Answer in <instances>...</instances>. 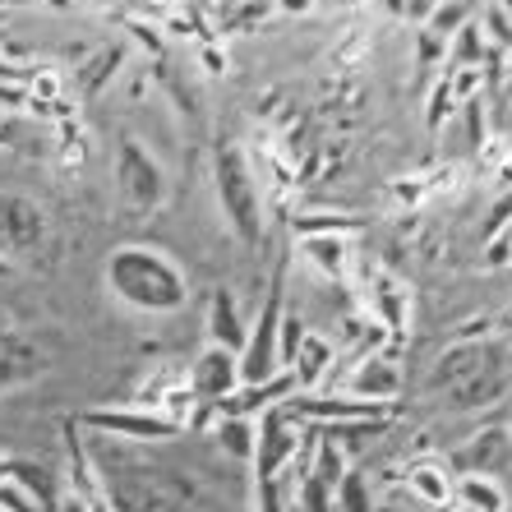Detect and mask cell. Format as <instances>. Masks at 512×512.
I'll return each mask as SVG.
<instances>
[{"label": "cell", "mask_w": 512, "mask_h": 512, "mask_svg": "<svg viewBox=\"0 0 512 512\" xmlns=\"http://www.w3.org/2000/svg\"><path fill=\"white\" fill-rule=\"evenodd\" d=\"M107 282L116 286V296L125 305H139V310L167 314L185 305V273L167 259L162 250H143V245H125V250L111 254L107 263Z\"/></svg>", "instance_id": "obj_1"}, {"label": "cell", "mask_w": 512, "mask_h": 512, "mask_svg": "<svg viewBox=\"0 0 512 512\" xmlns=\"http://www.w3.org/2000/svg\"><path fill=\"white\" fill-rule=\"evenodd\" d=\"M213 185H217V203L227 213L231 231L240 236V245H259L263 240V194L259 180H254V167L245 148L236 139H222L213 153Z\"/></svg>", "instance_id": "obj_2"}, {"label": "cell", "mask_w": 512, "mask_h": 512, "mask_svg": "<svg viewBox=\"0 0 512 512\" xmlns=\"http://www.w3.org/2000/svg\"><path fill=\"white\" fill-rule=\"evenodd\" d=\"M282 291H286V254H277V268L268 277V291H263L259 319L250 323V337L240 346V383H268L273 374H282V356H277V328H282Z\"/></svg>", "instance_id": "obj_3"}, {"label": "cell", "mask_w": 512, "mask_h": 512, "mask_svg": "<svg viewBox=\"0 0 512 512\" xmlns=\"http://www.w3.org/2000/svg\"><path fill=\"white\" fill-rule=\"evenodd\" d=\"M84 429H97V434H111L120 443H171L180 439V425H171L167 416L157 411H130V406H97V411H84L79 416Z\"/></svg>", "instance_id": "obj_4"}, {"label": "cell", "mask_w": 512, "mask_h": 512, "mask_svg": "<svg viewBox=\"0 0 512 512\" xmlns=\"http://www.w3.org/2000/svg\"><path fill=\"white\" fill-rule=\"evenodd\" d=\"M116 180H120V194H125L134 208H157V203H162V194H167V180H162L157 157L148 153V148H143L134 134H120Z\"/></svg>", "instance_id": "obj_5"}, {"label": "cell", "mask_w": 512, "mask_h": 512, "mask_svg": "<svg viewBox=\"0 0 512 512\" xmlns=\"http://www.w3.org/2000/svg\"><path fill=\"white\" fill-rule=\"evenodd\" d=\"M300 434H305V425L286 416V406L263 411V416L254 420V471H259V476L286 471V462H291L300 448Z\"/></svg>", "instance_id": "obj_6"}, {"label": "cell", "mask_w": 512, "mask_h": 512, "mask_svg": "<svg viewBox=\"0 0 512 512\" xmlns=\"http://www.w3.org/2000/svg\"><path fill=\"white\" fill-rule=\"evenodd\" d=\"M47 236V213L24 194H0V250L28 254Z\"/></svg>", "instance_id": "obj_7"}, {"label": "cell", "mask_w": 512, "mask_h": 512, "mask_svg": "<svg viewBox=\"0 0 512 512\" xmlns=\"http://www.w3.org/2000/svg\"><path fill=\"white\" fill-rule=\"evenodd\" d=\"M240 388V356L227 351V346H203L199 360L190 365V393L199 402H222Z\"/></svg>", "instance_id": "obj_8"}, {"label": "cell", "mask_w": 512, "mask_h": 512, "mask_svg": "<svg viewBox=\"0 0 512 512\" xmlns=\"http://www.w3.org/2000/svg\"><path fill=\"white\" fill-rule=\"evenodd\" d=\"M346 393L365 397V402H388V406H393L397 393H402V370H397L383 351H374V356H365V360H356V365H351Z\"/></svg>", "instance_id": "obj_9"}, {"label": "cell", "mask_w": 512, "mask_h": 512, "mask_svg": "<svg viewBox=\"0 0 512 512\" xmlns=\"http://www.w3.org/2000/svg\"><path fill=\"white\" fill-rule=\"evenodd\" d=\"M457 466H466L471 476H494L499 480L503 471L512 466V434L508 429H485V434H471L466 448L457 453Z\"/></svg>", "instance_id": "obj_10"}, {"label": "cell", "mask_w": 512, "mask_h": 512, "mask_svg": "<svg viewBox=\"0 0 512 512\" xmlns=\"http://www.w3.org/2000/svg\"><path fill=\"white\" fill-rule=\"evenodd\" d=\"M333 365H337V346L328 342L323 333H305V342H300L296 360H291L296 388H300V393H319L323 383L333 379Z\"/></svg>", "instance_id": "obj_11"}, {"label": "cell", "mask_w": 512, "mask_h": 512, "mask_svg": "<svg viewBox=\"0 0 512 512\" xmlns=\"http://www.w3.org/2000/svg\"><path fill=\"white\" fill-rule=\"evenodd\" d=\"M208 337H213V346H227L236 356H240V346H245V337H250V323L240 314V300L231 286H217L213 291V305H208Z\"/></svg>", "instance_id": "obj_12"}, {"label": "cell", "mask_w": 512, "mask_h": 512, "mask_svg": "<svg viewBox=\"0 0 512 512\" xmlns=\"http://www.w3.org/2000/svg\"><path fill=\"white\" fill-rule=\"evenodd\" d=\"M42 374V351L14 328H0V388H19V383Z\"/></svg>", "instance_id": "obj_13"}, {"label": "cell", "mask_w": 512, "mask_h": 512, "mask_svg": "<svg viewBox=\"0 0 512 512\" xmlns=\"http://www.w3.org/2000/svg\"><path fill=\"white\" fill-rule=\"evenodd\" d=\"M453 503L457 512H508V489L494 476H457L453 480Z\"/></svg>", "instance_id": "obj_14"}, {"label": "cell", "mask_w": 512, "mask_h": 512, "mask_svg": "<svg viewBox=\"0 0 512 512\" xmlns=\"http://www.w3.org/2000/svg\"><path fill=\"white\" fill-rule=\"evenodd\" d=\"M402 480L420 503H429V508H448V503H453V476H448L443 462H411Z\"/></svg>", "instance_id": "obj_15"}, {"label": "cell", "mask_w": 512, "mask_h": 512, "mask_svg": "<svg viewBox=\"0 0 512 512\" xmlns=\"http://www.w3.org/2000/svg\"><path fill=\"white\" fill-rule=\"evenodd\" d=\"M125 56H130V51L125 47H102L97 51V56H88L84 65H79V70H74V88H79V97H97L102 93V88L111 84V79H116L120 74V65H125Z\"/></svg>", "instance_id": "obj_16"}, {"label": "cell", "mask_w": 512, "mask_h": 512, "mask_svg": "<svg viewBox=\"0 0 512 512\" xmlns=\"http://www.w3.org/2000/svg\"><path fill=\"white\" fill-rule=\"evenodd\" d=\"M300 245H305L310 263L323 277L346 282V273H351V245H346V236H300Z\"/></svg>", "instance_id": "obj_17"}, {"label": "cell", "mask_w": 512, "mask_h": 512, "mask_svg": "<svg viewBox=\"0 0 512 512\" xmlns=\"http://www.w3.org/2000/svg\"><path fill=\"white\" fill-rule=\"evenodd\" d=\"M503 393H508V379H503L499 370H485V374H476V379L448 388V406H453V411H476V406L499 402Z\"/></svg>", "instance_id": "obj_18"}, {"label": "cell", "mask_w": 512, "mask_h": 512, "mask_svg": "<svg viewBox=\"0 0 512 512\" xmlns=\"http://www.w3.org/2000/svg\"><path fill=\"white\" fill-rule=\"evenodd\" d=\"M213 448L217 453L236 457V462H254V420H240V416H222L213 425Z\"/></svg>", "instance_id": "obj_19"}, {"label": "cell", "mask_w": 512, "mask_h": 512, "mask_svg": "<svg viewBox=\"0 0 512 512\" xmlns=\"http://www.w3.org/2000/svg\"><path fill=\"white\" fill-rule=\"evenodd\" d=\"M291 231H296V236H351V231H365V217H351V213H300V217H291Z\"/></svg>", "instance_id": "obj_20"}, {"label": "cell", "mask_w": 512, "mask_h": 512, "mask_svg": "<svg viewBox=\"0 0 512 512\" xmlns=\"http://www.w3.org/2000/svg\"><path fill=\"white\" fill-rule=\"evenodd\" d=\"M333 499H337V512H379L374 508V494H370V476L356 471V466L342 476V485H337Z\"/></svg>", "instance_id": "obj_21"}, {"label": "cell", "mask_w": 512, "mask_h": 512, "mask_svg": "<svg viewBox=\"0 0 512 512\" xmlns=\"http://www.w3.org/2000/svg\"><path fill=\"white\" fill-rule=\"evenodd\" d=\"M466 24H471V0H439L434 14H429V33L443 37V42L453 33H462Z\"/></svg>", "instance_id": "obj_22"}, {"label": "cell", "mask_w": 512, "mask_h": 512, "mask_svg": "<svg viewBox=\"0 0 512 512\" xmlns=\"http://www.w3.org/2000/svg\"><path fill=\"white\" fill-rule=\"evenodd\" d=\"M0 508L5 512H51L47 503L37 499L24 480H14L10 471H0Z\"/></svg>", "instance_id": "obj_23"}, {"label": "cell", "mask_w": 512, "mask_h": 512, "mask_svg": "<svg viewBox=\"0 0 512 512\" xmlns=\"http://www.w3.org/2000/svg\"><path fill=\"white\" fill-rule=\"evenodd\" d=\"M305 333H310V323L300 319V314L286 310V314H282V328H277V356H282L286 370H291V360H296V351H300V342H305Z\"/></svg>", "instance_id": "obj_24"}, {"label": "cell", "mask_w": 512, "mask_h": 512, "mask_svg": "<svg viewBox=\"0 0 512 512\" xmlns=\"http://www.w3.org/2000/svg\"><path fill=\"white\" fill-rule=\"evenodd\" d=\"M457 111V97H453V88H448V79H439V84L429 88V107H425V125L429 130H439L443 120Z\"/></svg>", "instance_id": "obj_25"}, {"label": "cell", "mask_w": 512, "mask_h": 512, "mask_svg": "<svg viewBox=\"0 0 512 512\" xmlns=\"http://www.w3.org/2000/svg\"><path fill=\"white\" fill-rule=\"evenodd\" d=\"M508 227H512V190H503V194H499V203H494V208H489L485 227H480V240L499 236V231H508Z\"/></svg>", "instance_id": "obj_26"}, {"label": "cell", "mask_w": 512, "mask_h": 512, "mask_svg": "<svg viewBox=\"0 0 512 512\" xmlns=\"http://www.w3.org/2000/svg\"><path fill=\"white\" fill-rule=\"evenodd\" d=\"M125 28H130V37L139 42V47H148L153 56H162V28H157V24H148V19L130 14V19H125Z\"/></svg>", "instance_id": "obj_27"}, {"label": "cell", "mask_w": 512, "mask_h": 512, "mask_svg": "<svg viewBox=\"0 0 512 512\" xmlns=\"http://www.w3.org/2000/svg\"><path fill=\"white\" fill-rule=\"evenodd\" d=\"M512 263V227L485 240V268H508Z\"/></svg>", "instance_id": "obj_28"}, {"label": "cell", "mask_w": 512, "mask_h": 512, "mask_svg": "<svg viewBox=\"0 0 512 512\" xmlns=\"http://www.w3.org/2000/svg\"><path fill=\"white\" fill-rule=\"evenodd\" d=\"M199 56H203V65H208V74H222V70H227V56H222V51H217L213 42H203Z\"/></svg>", "instance_id": "obj_29"}, {"label": "cell", "mask_w": 512, "mask_h": 512, "mask_svg": "<svg viewBox=\"0 0 512 512\" xmlns=\"http://www.w3.org/2000/svg\"><path fill=\"white\" fill-rule=\"evenodd\" d=\"M314 0H277V10H286V14H305Z\"/></svg>", "instance_id": "obj_30"}, {"label": "cell", "mask_w": 512, "mask_h": 512, "mask_svg": "<svg viewBox=\"0 0 512 512\" xmlns=\"http://www.w3.org/2000/svg\"><path fill=\"white\" fill-rule=\"evenodd\" d=\"M33 5H51V10H74V0H33Z\"/></svg>", "instance_id": "obj_31"}, {"label": "cell", "mask_w": 512, "mask_h": 512, "mask_svg": "<svg viewBox=\"0 0 512 512\" xmlns=\"http://www.w3.org/2000/svg\"><path fill=\"white\" fill-rule=\"evenodd\" d=\"M33 0H0V10H28Z\"/></svg>", "instance_id": "obj_32"}, {"label": "cell", "mask_w": 512, "mask_h": 512, "mask_svg": "<svg viewBox=\"0 0 512 512\" xmlns=\"http://www.w3.org/2000/svg\"><path fill=\"white\" fill-rule=\"evenodd\" d=\"M0 277H10V259H0Z\"/></svg>", "instance_id": "obj_33"}, {"label": "cell", "mask_w": 512, "mask_h": 512, "mask_svg": "<svg viewBox=\"0 0 512 512\" xmlns=\"http://www.w3.org/2000/svg\"><path fill=\"white\" fill-rule=\"evenodd\" d=\"M93 5H125V0H93Z\"/></svg>", "instance_id": "obj_34"}, {"label": "cell", "mask_w": 512, "mask_h": 512, "mask_svg": "<svg viewBox=\"0 0 512 512\" xmlns=\"http://www.w3.org/2000/svg\"><path fill=\"white\" fill-rule=\"evenodd\" d=\"M508 84H512V56H508Z\"/></svg>", "instance_id": "obj_35"}]
</instances>
